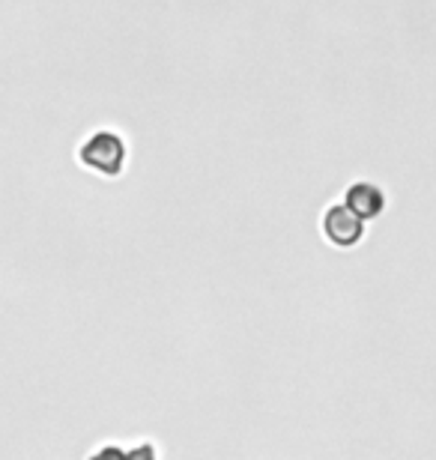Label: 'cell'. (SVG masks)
<instances>
[{
    "mask_svg": "<svg viewBox=\"0 0 436 460\" xmlns=\"http://www.w3.org/2000/svg\"><path fill=\"white\" fill-rule=\"evenodd\" d=\"M78 159L85 168L102 173V177H120L126 164V144L114 132H96L81 144Z\"/></svg>",
    "mask_w": 436,
    "mask_h": 460,
    "instance_id": "6da1fadb",
    "label": "cell"
},
{
    "mask_svg": "<svg viewBox=\"0 0 436 460\" xmlns=\"http://www.w3.org/2000/svg\"><path fill=\"white\" fill-rule=\"evenodd\" d=\"M323 236L338 248H352L365 236V218L356 216L352 209L344 207H329L323 216Z\"/></svg>",
    "mask_w": 436,
    "mask_h": 460,
    "instance_id": "7a4b0ae2",
    "label": "cell"
},
{
    "mask_svg": "<svg viewBox=\"0 0 436 460\" xmlns=\"http://www.w3.org/2000/svg\"><path fill=\"white\" fill-rule=\"evenodd\" d=\"M344 204L356 216L365 218V222H370V218H377L386 209V195H383V189L374 186V182H352L344 195Z\"/></svg>",
    "mask_w": 436,
    "mask_h": 460,
    "instance_id": "3957f363",
    "label": "cell"
}]
</instances>
